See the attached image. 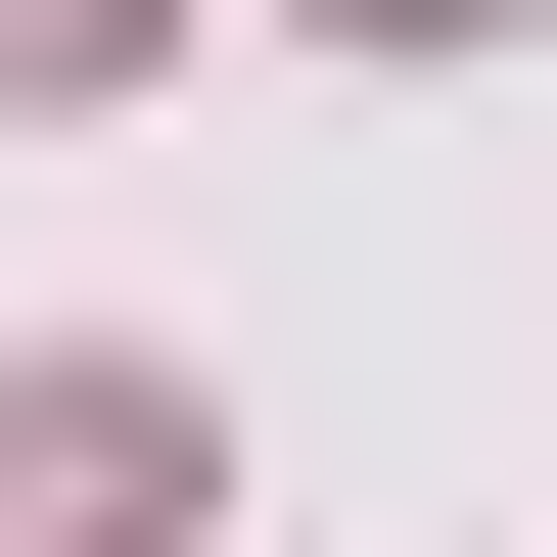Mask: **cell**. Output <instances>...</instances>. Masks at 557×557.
Returning a JSON list of instances; mask_svg holds the SVG:
<instances>
[{"label":"cell","mask_w":557,"mask_h":557,"mask_svg":"<svg viewBox=\"0 0 557 557\" xmlns=\"http://www.w3.org/2000/svg\"><path fill=\"white\" fill-rule=\"evenodd\" d=\"M0 557H186V372H0Z\"/></svg>","instance_id":"6da1fadb"},{"label":"cell","mask_w":557,"mask_h":557,"mask_svg":"<svg viewBox=\"0 0 557 557\" xmlns=\"http://www.w3.org/2000/svg\"><path fill=\"white\" fill-rule=\"evenodd\" d=\"M0 47H139V0H0Z\"/></svg>","instance_id":"7a4b0ae2"}]
</instances>
